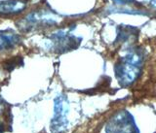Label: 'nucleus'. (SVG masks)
<instances>
[{"mask_svg": "<svg viewBox=\"0 0 156 133\" xmlns=\"http://www.w3.org/2000/svg\"><path fill=\"white\" fill-rule=\"evenodd\" d=\"M106 133H139L135 121L127 111H120L108 121Z\"/></svg>", "mask_w": 156, "mask_h": 133, "instance_id": "nucleus-1", "label": "nucleus"}, {"mask_svg": "<svg viewBox=\"0 0 156 133\" xmlns=\"http://www.w3.org/2000/svg\"><path fill=\"white\" fill-rule=\"evenodd\" d=\"M67 103L63 96H58L55 99L54 116L51 121V129L54 133H62L66 130L67 124Z\"/></svg>", "mask_w": 156, "mask_h": 133, "instance_id": "nucleus-2", "label": "nucleus"}, {"mask_svg": "<svg viewBox=\"0 0 156 133\" xmlns=\"http://www.w3.org/2000/svg\"><path fill=\"white\" fill-rule=\"evenodd\" d=\"M27 7V0H7L0 2V17H8L22 13Z\"/></svg>", "mask_w": 156, "mask_h": 133, "instance_id": "nucleus-3", "label": "nucleus"}, {"mask_svg": "<svg viewBox=\"0 0 156 133\" xmlns=\"http://www.w3.org/2000/svg\"><path fill=\"white\" fill-rule=\"evenodd\" d=\"M21 42V37L13 30H0V52L12 50Z\"/></svg>", "mask_w": 156, "mask_h": 133, "instance_id": "nucleus-4", "label": "nucleus"}, {"mask_svg": "<svg viewBox=\"0 0 156 133\" xmlns=\"http://www.w3.org/2000/svg\"><path fill=\"white\" fill-rule=\"evenodd\" d=\"M53 48L57 53H63L72 49L75 44V38L67 36L63 33H58L52 36Z\"/></svg>", "mask_w": 156, "mask_h": 133, "instance_id": "nucleus-5", "label": "nucleus"}, {"mask_svg": "<svg viewBox=\"0 0 156 133\" xmlns=\"http://www.w3.org/2000/svg\"><path fill=\"white\" fill-rule=\"evenodd\" d=\"M3 130H4V126H3V124L1 121H0V133H2L3 132Z\"/></svg>", "mask_w": 156, "mask_h": 133, "instance_id": "nucleus-6", "label": "nucleus"}, {"mask_svg": "<svg viewBox=\"0 0 156 133\" xmlns=\"http://www.w3.org/2000/svg\"><path fill=\"white\" fill-rule=\"evenodd\" d=\"M1 107H2V101L0 99V109H1Z\"/></svg>", "mask_w": 156, "mask_h": 133, "instance_id": "nucleus-7", "label": "nucleus"}]
</instances>
